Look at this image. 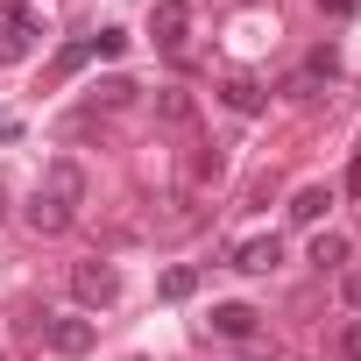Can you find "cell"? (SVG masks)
Here are the masks:
<instances>
[{
  "label": "cell",
  "mask_w": 361,
  "mask_h": 361,
  "mask_svg": "<svg viewBox=\"0 0 361 361\" xmlns=\"http://www.w3.org/2000/svg\"><path fill=\"white\" fill-rule=\"evenodd\" d=\"M149 36H156V50H185V36H192V8H185V0H156V8H149Z\"/></svg>",
  "instance_id": "cell-4"
},
{
  "label": "cell",
  "mask_w": 361,
  "mask_h": 361,
  "mask_svg": "<svg viewBox=\"0 0 361 361\" xmlns=\"http://www.w3.org/2000/svg\"><path fill=\"white\" fill-rule=\"evenodd\" d=\"M156 290H163L170 305H185V298L199 290V269H192V262H177V269H163V283H156Z\"/></svg>",
  "instance_id": "cell-13"
},
{
  "label": "cell",
  "mask_w": 361,
  "mask_h": 361,
  "mask_svg": "<svg viewBox=\"0 0 361 361\" xmlns=\"http://www.w3.org/2000/svg\"><path fill=\"white\" fill-rule=\"evenodd\" d=\"M276 262H283V241H276V234H255V241L234 248V269H241V276H269Z\"/></svg>",
  "instance_id": "cell-6"
},
{
  "label": "cell",
  "mask_w": 361,
  "mask_h": 361,
  "mask_svg": "<svg viewBox=\"0 0 361 361\" xmlns=\"http://www.w3.org/2000/svg\"><path fill=\"white\" fill-rule=\"evenodd\" d=\"M92 57H99V43H92V36H78V43H64V50H57V78H71V71H85Z\"/></svg>",
  "instance_id": "cell-14"
},
{
  "label": "cell",
  "mask_w": 361,
  "mask_h": 361,
  "mask_svg": "<svg viewBox=\"0 0 361 361\" xmlns=\"http://www.w3.org/2000/svg\"><path fill=\"white\" fill-rule=\"evenodd\" d=\"M347 192H354V199H361V156H354V163H347Z\"/></svg>",
  "instance_id": "cell-20"
},
{
  "label": "cell",
  "mask_w": 361,
  "mask_h": 361,
  "mask_svg": "<svg viewBox=\"0 0 361 361\" xmlns=\"http://www.w3.org/2000/svg\"><path fill=\"white\" fill-rule=\"evenodd\" d=\"M43 36V15L36 8H22V0H8L0 8V64H15V57H29V43Z\"/></svg>",
  "instance_id": "cell-2"
},
{
  "label": "cell",
  "mask_w": 361,
  "mask_h": 361,
  "mask_svg": "<svg viewBox=\"0 0 361 361\" xmlns=\"http://www.w3.org/2000/svg\"><path fill=\"white\" fill-rule=\"evenodd\" d=\"M326 206H333V185H305V192L290 199V227H319Z\"/></svg>",
  "instance_id": "cell-9"
},
{
  "label": "cell",
  "mask_w": 361,
  "mask_h": 361,
  "mask_svg": "<svg viewBox=\"0 0 361 361\" xmlns=\"http://www.w3.org/2000/svg\"><path fill=\"white\" fill-rule=\"evenodd\" d=\"M319 8H326V15H354V8H361V0H319Z\"/></svg>",
  "instance_id": "cell-19"
},
{
  "label": "cell",
  "mask_w": 361,
  "mask_h": 361,
  "mask_svg": "<svg viewBox=\"0 0 361 361\" xmlns=\"http://www.w3.org/2000/svg\"><path fill=\"white\" fill-rule=\"evenodd\" d=\"M326 78H333V64H312V71H298L283 92H290V99H319V85H326Z\"/></svg>",
  "instance_id": "cell-15"
},
{
  "label": "cell",
  "mask_w": 361,
  "mask_h": 361,
  "mask_svg": "<svg viewBox=\"0 0 361 361\" xmlns=\"http://www.w3.org/2000/svg\"><path fill=\"white\" fill-rule=\"evenodd\" d=\"M36 192H50L57 206H71V213H78V206H85V170H78L71 156H50V163H43V185H36Z\"/></svg>",
  "instance_id": "cell-5"
},
{
  "label": "cell",
  "mask_w": 361,
  "mask_h": 361,
  "mask_svg": "<svg viewBox=\"0 0 361 361\" xmlns=\"http://www.w3.org/2000/svg\"><path fill=\"white\" fill-rule=\"evenodd\" d=\"M156 121H163V128H192V121H199V99H192L185 85H156Z\"/></svg>",
  "instance_id": "cell-7"
},
{
  "label": "cell",
  "mask_w": 361,
  "mask_h": 361,
  "mask_svg": "<svg viewBox=\"0 0 361 361\" xmlns=\"http://www.w3.org/2000/svg\"><path fill=\"white\" fill-rule=\"evenodd\" d=\"M220 340H248L255 333V305H213V319H206Z\"/></svg>",
  "instance_id": "cell-10"
},
{
  "label": "cell",
  "mask_w": 361,
  "mask_h": 361,
  "mask_svg": "<svg viewBox=\"0 0 361 361\" xmlns=\"http://www.w3.org/2000/svg\"><path fill=\"white\" fill-rule=\"evenodd\" d=\"M340 298H347V312L361 319V269H340Z\"/></svg>",
  "instance_id": "cell-18"
},
{
  "label": "cell",
  "mask_w": 361,
  "mask_h": 361,
  "mask_svg": "<svg viewBox=\"0 0 361 361\" xmlns=\"http://www.w3.org/2000/svg\"><path fill=\"white\" fill-rule=\"evenodd\" d=\"M71 290H78V305H92V312H106V305L121 298V269L92 255V262H78V269H71Z\"/></svg>",
  "instance_id": "cell-3"
},
{
  "label": "cell",
  "mask_w": 361,
  "mask_h": 361,
  "mask_svg": "<svg viewBox=\"0 0 361 361\" xmlns=\"http://www.w3.org/2000/svg\"><path fill=\"white\" fill-rule=\"evenodd\" d=\"M36 333H43V347H50V354H64V361L92 354V340H99V326H92V319H78V312H43V319H36Z\"/></svg>",
  "instance_id": "cell-1"
},
{
  "label": "cell",
  "mask_w": 361,
  "mask_h": 361,
  "mask_svg": "<svg viewBox=\"0 0 361 361\" xmlns=\"http://www.w3.org/2000/svg\"><path fill=\"white\" fill-rule=\"evenodd\" d=\"M312 262H319V269H347V262H354V241H347V234H319V241H312Z\"/></svg>",
  "instance_id": "cell-12"
},
{
  "label": "cell",
  "mask_w": 361,
  "mask_h": 361,
  "mask_svg": "<svg viewBox=\"0 0 361 361\" xmlns=\"http://www.w3.org/2000/svg\"><path fill=\"white\" fill-rule=\"evenodd\" d=\"M135 99V78H99L92 85V106H128Z\"/></svg>",
  "instance_id": "cell-16"
},
{
  "label": "cell",
  "mask_w": 361,
  "mask_h": 361,
  "mask_svg": "<svg viewBox=\"0 0 361 361\" xmlns=\"http://www.w3.org/2000/svg\"><path fill=\"white\" fill-rule=\"evenodd\" d=\"M220 99H227V106H234V114H241V121H255V114H262V106H269V92H262V85H255V78H227V85H220Z\"/></svg>",
  "instance_id": "cell-8"
},
{
  "label": "cell",
  "mask_w": 361,
  "mask_h": 361,
  "mask_svg": "<svg viewBox=\"0 0 361 361\" xmlns=\"http://www.w3.org/2000/svg\"><path fill=\"white\" fill-rule=\"evenodd\" d=\"M333 354H340V361H361V319H347V326H340V340H333Z\"/></svg>",
  "instance_id": "cell-17"
},
{
  "label": "cell",
  "mask_w": 361,
  "mask_h": 361,
  "mask_svg": "<svg viewBox=\"0 0 361 361\" xmlns=\"http://www.w3.org/2000/svg\"><path fill=\"white\" fill-rule=\"evenodd\" d=\"M29 227H36V234H64V227H71V206H57L50 192H36V199H29Z\"/></svg>",
  "instance_id": "cell-11"
}]
</instances>
